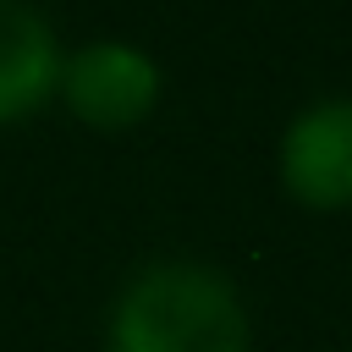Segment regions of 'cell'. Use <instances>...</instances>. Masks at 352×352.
Instances as JSON below:
<instances>
[{"instance_id":"obj_1","label":"cell","mask_w":352,"mask_h":352,"mask_svg":"<svg viewBox=\"0 0 352 352\" xmlns=\"http://www.w3.org/2000/svg\"><path fill=\"white\" fill-rule=\"evenodd\" d=\"M104 352H248L242 292L209 264H148L121 286Z\"/></svg>"},{"instance_id":"obj_2","label":"cell","mask_w":352,"mask_h":352,"mask_svg":"<svg viewBox=\"0 0 352 352\" xmlns=\"http://www.w3.org/2000/svg\"><path fill=\"white\" fill-rule=\"evenodd\" d=\"M160 66L148 50L126 44V38H94V44H77L66 60H60V99L66 110L94 126V132H126L138 126L154 104H160Z\"/></svg>"},{"instance_id":"obj_3","label":"cell","mask_w":352,"mask_h":352,"mask_svg":"<svg viewBox=\"0 0 352 352\" xmlns=\"http://www.w3.org/2000/svg\"><path fill=\"white\" fill-rule=\"evenodd\" d=\"M280 182L308 209L352 204V99H319L286 126Z\"/></svg>"},{"instance_id":"obj_4","label":"cell","mask_w":352,"mask_h":352,"mask_svg":"<svg viewBox=\"0 0 352 352\" xmlns=\"http://www.w3.org/2000/svg\"><path fill=\"white\" fill-rule=\"evenodd\" d=\"M60 38L33 0H0V126L28 121L60 88Z\"/></svg>"}]
</instances>
